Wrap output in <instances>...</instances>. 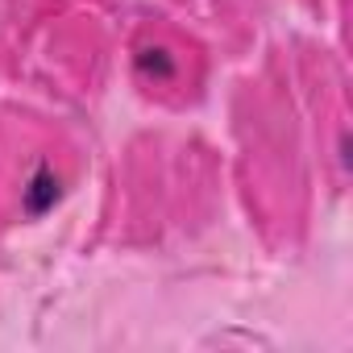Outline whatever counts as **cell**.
<instances>
[{
	"label": "cell",
	"mask_w": 353,
	"mask_h": 353,
	"mask_svg": "<svg viewBox=\"0 0 353 353\" xmlns=\"http://www.w3.org/2000/svg\"><path fill=\"white\" fill-rule=\"evenodd\" d=\"M21 200H26V212H30V216H46V212L63 200V179H59V174L42 162V166L30 174V183H26Z\"/></svg>",
	"instance_id": "obj_1"
},
{
	"label": "cell",
	"mask_w": 353,
	"mask_h": 353,
	"mask_svg": "<svg viewBox=\"0 0 353 353\" xmlns=\"http://www.w3.org/2000/svg\"><path fill=\"white\" fill-rule=\"evenodd\" d=\"M137 71L141 75H154V79H170L174 75V59L166 50H137Z\"/></svg>",
	"instance_id": "obj_2"
}]
</instances>
